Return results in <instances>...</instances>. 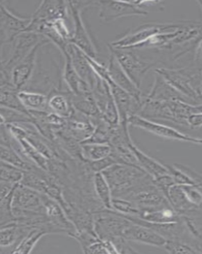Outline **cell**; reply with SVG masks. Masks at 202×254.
I'll return each mask as SVG.
<instances>
[{"label": "cell", "mask_w": 202, "mask_h": 254, "mask_svg": "<svg viewBox=\"0 0 202 254\" xmlns=\"http://www.w3.org/2000/svg\"><path fill=\"white\" fill-rule=\"evenodd\" d=\"M62 52L51 42L42 45L36 55L35 69L30 80L23 90L41 93L49 96L55 90H63Z\"/></svg>", "instance_id": "cell-1"}, {"label": "cell", "mask_w": 202, "mask_h": 254, "mask_svg": "<svg viewBox=\"0 0 202 254\" xmlns=\"http://www.w3.org/2000/svg\"><path fill=\"white\" fill-rule=\"evenodd\" d=\"M156 74L162 77L176 91L197 105H202V71L198 67L170 69L155 67ZM195 105V104H194Z\"/></svg>", "instance_id": "cell-2"}, {"label": "cell", "mask_w": 202, "mask_h": 254, "mask_svg": "<svg viewBox=\"0 0 202 254\" xmlns=\"http://www.w3.org/2000/svg\"><path fill=\"white\" fill-rule=\"evenodd\" d=\"M11 211L15 220L45 216L42 193L17 184L11 194Z\"/></svg>", "instance_id": "cell-3"}, {"label": "cell", "mask_w": 202, "mask_h": 254, "mask_svg": "<svg viewBox=\"0 0 202 254\" xmlns=\"http://www.w3.org/2000/svg\"><path fill=\"white\" fill-rule=\"evenodd\" d=\"M72 22V36L70 44L80 49L86 55L96 59L97 51L82 19L85 8L97 6V1H67Z\"/></svg>", "instance_id": "cell-4"}, {"label": "cell", "mask_w": 202, "mask_h": 254, "mask_svg": "<svg viewBox=\"0 0 202 254\" xmlns=\"http://www.w3.org/2000/svg\"><path fill=\"white\" fill-rule=\"evenodd\" d=\"M183 22L157 23L149 22L129 31L126 35L111 43V47L117 49H135L152 37L164 32L171 31L180 28Z\"/></svg>", "instance_id": "cell-5"}, {"label": "cell", "mask_w": 202, "mask_h": 254, "mask_svg": "<svg viewBox=\"0 0 202 254\" xmlns=\"http://www.w3.org/2000/svg\"><path fill=\"white\" fill-rule=\"evenodd\" d=\"M108 48L116 58L127 75L136 87L140 88L145 77L155 66L156 64L141 58L132 49H113L109 44Z\"/></svg>", "instance_id": "cell-6"}, {"label": "cell", "mask_w": 202, "mask_h": 254, "mask_svg": "<svg viewBox=\"0 0 202 254\" xmlns=\"http://www.w3.org/2000/svg\"><path fill=\"white\" fill-rule=\"evenodd\" d=\"M8 1H0V47L12 44L16 36L28 26L30 18L15 14L8 6Z\"/></svg>", "instance_id": "cell-7"}, {"label": "cell", "mask_w": 202, "mask_h": 254, "mask_svg": "<svg viewBox=\"0 0 202 254\" xmlns=\"http://www.w3.org/2000/svg\"><path fill=\"white\" fill-rule=\"evenodd\" d=\"M128 124L165 139L190 142L195 144H202V139L199 138L185 134L171 127L152 121L151 120L145 119L139 115L131 116L128 120Z\"/></svg>", "instance_id": "cell-8"}, {"label": "cell", "mask_w": 202, "mask_h": 254, "mask_svg": "<svg viewBox=\"0 0 202 254\" xmlns=\"http://www.w3.org/2000/svg\"><path fill=\"white\" fill-rule=\"evenodd\" d=\"M47 40L45 36L33 32L24 31L19 34L12 42L8 58L3 60L6 69L10 72L11 69L24 60L36 47Z\"/></svg>", "instance_id": "cell-9"}, {"label": "cell", "mask_w": 202, "mask_h": 254, "mask_svg": "<svg viewBox=\"0 0 202 254\" xmlns=\"http://www.w3.org/2000/svg\"><path fill=\"white\" fill-rule=\"evenodd\" d=\"M100 19L109 22L130 16H146L148 11L138 5L136 1H97Z\"/></svg>", "instance_id": "cell-10"}, {"label": "cell", "mask_w": 202, "mask_h": 254, "mask_svg": "<svg viewBox=\"0 0 202 254\" xmlns=\"http://www.w3.org/2000/svg\"><path fill=\"white\" fill-rule=\"evenodd\" d=\"M101 119L112 126L119 124V113L108 83L98 77L92 90Z\"/></svg>", "instance_id": "cell-11"}, {"label": "cell", "mask_w": 202, "mask_h": 254, "mask_svg": "<svg viewBox=\"0 0 202 254\" xmlns=\"http://www.w3.org/2000/svg\"><path fill=\"white\" fill-rule=\"evenodd\" d=\"M69 16L67 1L45 0L41 2L39 6L36 9L30 17L29 24L50 23L58 19H66Z\"/></svg>", "instance_id": "cell-12"}, {"label": "cell", "mask_w": 202, "mask_h": 254, "mask_svg": "<svg viewBox=\"0 0 202 254\" xmlns=\"http://www.w3.org/2000/svg\"><path fill=\"white\" fill-rule=\"evenodd\" d=\"M49 42H50L47 40L38 45L24 60L20 61L11 69L10 84L17 91L24 89L33 75L38 49L42 45Z\"/></svg>", "instance_id": "cell-13"}, {"label": "cell", "mask_w": 202, "mask_h": 254, "mask_svg": "<svg viewBox=\"0 0 202 254\" xmlns=\"http://www.w3.org/2000/svg\"><path fill=\"white\" fill-rule=\"evenodd\" d=\"M95 129L90 118L74 110L66 119V124L62 130L81 143L92 135Z\"/></svg>", "instance_id": "cell-14"}, {"label": "cell", "mask_w": 202, "mask_h": 254, "mask_svg": "<svg viewBox=\"0 0 202 254\" xmlns=\"http://www.w3.org/2000/svg\"><path fill=\"white\" fill-rule=\"evenodd\" d=\"M122 237L128 241L157 247H163L167 242L164 237L156 231L132 222L125 229Z\"/></svg>", "instance_id": "cell-15"}, {"label": "cell", "mask_w": 202, "mask_h": 254, "mask_svg": "<svg viewBox=\"0 0 202 254\" xmlns=\"http://www.w3.org/2000/svg\"><path fill=\"white\" fill-rule=\"evenodd\" d=\"M64 52L69 54L72 64L77 74L89 87L90 90H92L97 83L98 76L86 60L85 53L72 44L68 45Z\"/></svg>", "instance_id": "cell-16"}, {"label": "cell", "mask_w": 202, "mask_h": 254, "mask_svg": "<svg viewBox=\"0 0 202 254\" xmlns=\"http://www.w3.org/2000/svg\"><path fill=\"white\" fill-rule=\"evenodd\" d=\"M107 67L109 76L113 83L122 89L132 95L134 98L142 101L143 96L140 88H138L131 80L122 69L116 58L112 53L110 54Z\"/></svg>", "instance_id": "cell-17"}, {"label": "cell", "mask_w": 202, "mask_h": 254, "mask_svg": "<svg viewBox=\"0 0 202 254\" xmlns=\"http://www.w3.org/2000/svg\"><path fill=\"white\" fill-rule=\"evenodd\" d=\"M33 228L20 225L16 221L0 228V253H11L22 238Z\"/></svg>", "instance_id": "cell-18"}, {"label": "cell", "mask_w": 202, "mask_h": 254, "mask_svg": "<svg viewBox=\"0 0 202 254\" xmlns=\"http://www.w3.org/2000/svg\"><path fill=\"white\" fill-rule=\"evenodd\" d=\"M128 146L136 159L138 165L153 179L169 175L166 166L155 159L146 155L133 144L132 140L128 143Z\"/></svg>", "instance_id": "cell-19"}, {"label": "cell", "mask_w": 202, "mask_h": 254, "mask_svg": "<svg viewBox=\"0 0 202 254\" xmlns=\"http://www.w3.org/2000/svg\"><path fill=\"white\" fill-rule=\"evenodd\" d=\"M71 92L69 90H55L48 96V106L49 111L67 119L73 112L71 100Z\"/></svg>", "instance_id": "cell-20"}, {"label": "cell", "mask_w": 202, "mask_h": 254, "mask_svg": "<svg viewBox=\"0 0 202 254\" xmlns=\"http://www.w3.org/2000/svg\"><path fill=\"white\" fill-rule=\"evenodd\" d=\"M146 98L156 101H174L180 100L186 103L194 104L186 97L176 91L174 88L165 82L162 77L156 74L155 81Z\"/></svg>", "instance_id": "cell-21"}, {"label": "cell", "mask_w": 202, "mask_h": 254, "mask_svg": "<svg viewBox=\"0 0 202 254\" xmlns=\"http://www.w3.org/2000/svg\"><path fill=\"white\" fill-rule=\"evenodd\" d=\"M62 54L63 57H64L62 79L63 82L67 86V89L72 94L76 95L92 91L89 87L82 80L80 77L78 76V74L75 71L69 54L66 52H63Z\"/></svg>", "instance_id": "cell-22"}, {"label": "cell", "mask_w": 202, "mask_h": 254, "mask_svg": "<svg viewBox=\"0 0 202 254\" xmlns=\"http://www.w3.org/2000/svg\"><path fill=\"white\" fill-rule=\"evenodd\" d=\"M72 107L75 110L87 116L90 119L101 117L92 91L79 94H70Z\"/></svg>", "instance_id": "cell-23"}, {"label": "cell", "mask_w": 202, "mask_h": 254, "mask_svg": "<svg viewBox=\"0 0 202 254\" xmlns=\"http://www.w3.org/2000/svg\"><path fill=\"white\" fill-rule=\"evenodd\" d=\"M20 103L27 111H49L48 96L41 93L20 90L18 92Z\"/></svg>", "instance_id": "cell-24"}, {"label": "cell", "mask_w": 202, "mask_h": 254, "mask_svg": "<svg viewBox=\"0 0 202 254\" xmlns=\"http://www.w3.org/2000/svg\"><path fill=\"white\" fill-rule=\"evenodd\" d=\"M93 187L100 202L106 209L112 210V190L101 172H97L93 177Z\"/></svg>", "instance_id": "cell-25"}, {"label": "cell", "mask_w": 202, "mask_h": 254, "mask_svg": "<svg viewBox=\"0 0 202 254\" xmlns=\"http://www.w3.org/2000/svg\"><path fill=\"white\" fill-rule=\"evenodd\" d=\"M48 235L46 231L42 228H33L25 235L12 254H30L38 242L45 236Z\"/></svg>", "instance_id": "cell-26"}, {"label": "cell", "mask_w": 202, "mask_h": 254, "mask_svg": "<svg viewBox=\"0 0 202 254\" xmlns=\"http://www.w3.org/2000/svg\"><path fill=\"white\" fill-rule=\"evenodd\" d=\"M112 147L109 144H81L82 157L88 162H97L112 154Z\"/></svg>", "instance_id": "cell-27"}, {"label": "cell", "mask_w": 202, "mask_h": 254, "mask_svg": "<svg viewBox=\"0 0 202 254\" xmlns=\"http://www.w3.org/2000/svg\"><path fill=\"white\" fill-rule=\"evenodd\" d=\"M0 161L8 163L23 171H32L38 167L26 162L12 147L0 145Z\"/></svg>", "instance_id": "cell-28"}, {"label": "cell", "mask_w": 202, "mask_h": 254, "mask_svg": "<svg viewBox=\"0 0 202 254\" xmlns=\"http://www.w3.org/2000/svg\"><path fill=\"white\" fill-rule=\"evenodd\" d=\"M18 92L11 85L0 87V107L12 109L29 114L20 103Z\"/></svg>", "instance_id": "cell-29"}, {"label": "cell", "mask_w": 202, "mask_h": 254, "mask_svg": "<svg viewBox=\"0 0 202 254\" xmlns=\"http://www.w3.org/2000/svg\"><path fill=\"white\" fill-rule=\"evenodd\" d=\"M22 176V170L0 161V182L16 185L20 183Z\"/></svg>", "instance_id": "cell-30"}, {"label": "cell", "mask_w": 202, "mask_h": 254, "mask_svg": "<svg viewBox=\"0 0 202 254\" xmlns=\"http://www.w3.org/2000/svg\"><path fill=\"white\" fill-rule=\"evenodd\" d=\"M163 248L171 254H201L195 247L187 242L179 240H167Z\"/></svg>", "instance_id": "cell-31"}, {"label": "cell", "mask_w": 202, "mask_h": 254, "mask_svg": "<svg viewBox=\"0 0 202 254\" xmlns=\"http://www.w3.org/2000/svg\"><path fill=\"white\" fill-rule=\"evenodd\" d=\"M112 210L120 214L137 216L139 208L132 201H129L120 198H113Z\"/></svg>", "instance_id": "cell-32"}, {"label": "cell", "mask_w": 202, "mask_h": 254, "mask_svg": "<svg viewBox=\"0 0 202 254\" xmlns=\"http://www.w3.org/2000/svg\"><path fill=\"white\" fill-rule=\"evenodd\" d=\"M180 187L191 203L197 206H201L202 187L197 185H182Z\"/></svg>", "instance_id": "cell-33"}, {"label": "cell", "mask_w": 202, "mask_h": 254, "mask_svg": "<svg viewBox=\"0 0 202 254\" xmlns=\"http://www.w3.org/2000/svg\"><path fill=\"white\" fill-rule=\"evenodd\" d=\"M165 166L167 167L169 176L171 177L175 185L179 186L197 185L187 175H186L180 170L177 169L174 165L171 166V165H165ZM200 187H202V186H200Z\"/></svg>", "instance_id": "cell-34"}, {"label": "cell", "mask_w": 202, "mask_h": 254, "mask_svg": "<svg viewBox=\"0 0 202 254\" xmlns=\"http://www.w3.org/2000/svg\"><path fill=\"white\" fill-rule=\"evenodd\" d=\"M174 166L187 175L197 185L202 186V176L201 174L197 173L194 170L186 166V165L175 163V164H174Z\"/></svg>", "instance_id": "cell-35"}, {"label": "cell", "mask_w": 202, "mask_h": 254, "mask_svg": "<svg viewBox=\"0 0 202 254\" xmlns=\"http://www.w3.org/2000/svg\"><path fill=\"white\" fill-rule=\"evenodd\" d=\"M13 138L6 125H0V145L12 147Z\"/></svg>", "instance_id": "cell-36"}, {"label": "cell", "mask_w": 202, "mask_h": 254, "mask_svg": "<svg viewBox=\"0 0 202 254\" xmlns=\"http://www.w3.org/2000/svg\"><path fill=\"white\" fill-rule=\"evenodd\" d=\"M9 85H11L10 72L4 66L3 60L0 61V87Z\"/></svg>", "instance_id": "cell-37"}, {"label": "cell", "mask_w": 202, "mask_h": 254, "mask_svg": "<svg viewBox=\"0 0 202 254\" xmlns=\"http://www.w3.org/2000/svg\"><path fill=\"white\" fill-rule=\"evenodd\" d=\"M202 124V113H193L188 118L187 124L190 128H201Z\"/></svg>", "instance_id": "cell-38"}, {"label": "cell", "mask_w": 202, "mask_h": 254, "mask_svg": "<svg viewBox=\"0 0 202 254\" xmlns=\"http://www.w3.org/2000/svg\"><path fill=\"white\" fill-rule=\"evenodd\" d=\"M0 61H2V49L0 47Z\"/></svg>", "instance_id": "cell-39"}]
</instances>
